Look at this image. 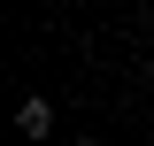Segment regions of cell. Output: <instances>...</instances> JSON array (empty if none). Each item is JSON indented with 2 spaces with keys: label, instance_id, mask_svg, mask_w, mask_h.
I'll use <instances>...</instances> for the list:
<instances>
[{
  "label": "cell",
  "instance_id": "cell-1",
  "mask_svg": "<svg viewBox=\"0 0 154 146\" xmlns=\"http://www.w3.org/2000/svg\"><path fill=\"white\" fill-rule=\"evenodd\" d=\"M16 131H23V138H46V131H54V108H46V92H31V100L16 108Z\"/></svg>",
  "mask_w": 154,
  "mask_h": 146
}]
</instances>
